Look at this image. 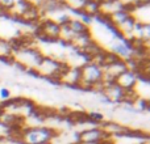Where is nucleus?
<instances>
[{
  "label": "nucleus",
  "instance_id": "nucleus-4",
  "mask_svg": "<svg viewBox=\"0 0 150 144\" xmlns=\"http://www.w3.org/2000/svg\"><path fill=\"white\" fill-rule=\"evenodd\" d=\"M100 96L104 98V101L108 103H113V105H121L125 102L127 98V92L124 89L116 85L115 82L112 84L103 85L100 90Z\"/></svg>",
  "mask_w": 150,
  "mask_h": 144
},
{
  "label": "nucleus",
  "instance_id": "nucleus-10",
  "mask_svg": "<svg viewBox=\"0 0 150 144\" xmlns=\"http://www.w3.org/2000/svg\"><path fill=\"white\" fill-rule=\"evenodd\" d=\"M70 144H79V143H78V142H74V143H70Z\"/></svg>",
  "mask_w": 150,
  "mask_h": 144
},
{
  "label": "nucleus",
  "instance_id": "nucleus-6",
  "mask_svg": "<svg viewBox=\"0 0 150 144\" xmlns=\"http://www.w3.org/2000/svg\"><path fill=\"white\" fill-rule=\"evenodd\" d=\"M138 80L140 79H138L136 72L127 70V71L122 72V73H120L119 76L115 79V84L119 85V87L121 88V89H124L125 92H132V90H134Z\"/></svg>",
  "mask_w": 150,
  "mask_h": 144
},
{
  "label": "nucleus",
  "instance_id": "nucleus-7",
  "mask_svg": "<svg viewBox=\"0 0 150 144\" xmlns=\"http://www.w3.org/2000/svg\"><path fill=\"white\" fill-rule=\"evenodd\" d=\"M63 25L74 34V36H78V34H84L90 31V25L86 22L83 18L80 17H69V20L66 21Z\"/></svg>",
  "mask_w": 150,
  "mask_h": 144
},
{
  "label": "nucleus",
  "instance_id": "nucleus-2",
  "mask_svg": "<svg viewBox=\"0 0 150 144\" xmlns=\"http://www.w3.org/2000/svg\"><path fill=\"white\" fill-rule=\"evenodd\" d=\"M44 57V52L41 51L38 46L28 47V49L17 50L13 52V63L24 71L32 72L34 68L37 67V64L40 63V60Z\"/></svg>",
  "mask_w": 150,
  "mask_h": 144
},
{
  "label": "nucleus",
  "instance_id": "nucleus-3",
  "mask_svg": "<svg viewBox=\"0 0 150 144\" xmlns=\"http://www.w3.org/2000/svg\"><path fill=\"white\" fill-rule=\"evenodd\" d=\"M105 139H109V136L104 132L101 126L88 127V129H84L80 132H78L76 135V142L79 144H98Z\"/></svg>",
  "mask_w": 150,
  "mask_h": 144
},
{
  "label": "nucleus",
  "instance_id": "nucleus-9",
  "mask_svg": "<svg viewBox=\"0 0 150 144\" xmlns=\"http://www.w3.org/2000/svg\"><path fill=\"white\" fill-rule=\"evenodd\" d=\"M0 98L3 100V102L11 98V92L8 88H0Z\"/></svg>",
  "mask_w": 150,
  "mask_h": 144
},
{
  "label": "nucleus",
  "instance_id": "nucleus-5",
  "mask_svg": "<svg viewBox=\"0 0 150 144\" xmlns=\"http://www.w3.org/2000/svg\"><path fill=\"white\" fill-rule=\"evenodd\" d=\"M44 18V13H42L40 5L33 4L32 3L30 7L21 15V17L17 20V22L23 24V25H29V26H34Z\"/></svg>",
  "mask_w": 150,
  "mask_h": 144
},
{
  "label": "nucleus",
  "instance_id": "nucleus-12",
  "mask_svg": "<svg viewBox=\"0 0 150 144\" xmlns=\"http://www.w3.org/2000/svg\"><path fill=\"white\" fill-rule=\"evenodd\" d=\"M0 142H1V138H0Z\"/></svg>",
  "mask_w": 150,
  "mask_h": 144
},
{
  "label": "nucleus",
  "instance_id": "nucleus-8",
  "mask_svg": "<svg viewBox=\"0 0 150 144\" xmlns=\"http://www.w3.org/2000/svg\"><path fill=\"white\" fill-rule=\"evenodd\" d=\"M13 47L9 39L0 37V62L12 64L13 63Z\"/></svg>",
  "mask_w": 150,
  "mask_h": 144
},
{
  "label": "nucleus",
  "instance_id": "nucleus-11",
  "mask_svg": "<svg viewBox=\"0 0 150 144\" xmlns=\"http://www.w3.org/2000/svg\"><path fill=\"white\" fill-rule=\"evenodd\" d=\"M0 144H4V143H3V142H0Z\"/></svg>",
  "mask_w": 150,
  "mask_h": 144
},
{
  "label": "nucleus",
  "instance_id": "nucleus-1",
  "mask_svg": "<svg viewBox=\"0 0 150 144\" xmlns=\"http://www.w3.org/2000/svg\"><path fill=\"white\" fill-rule=\"evenodd\" d=\"M11 136L18 144H52L58 131L52 126H23L11 130Z\"/></svg>",
  "mask_w": 150,
  "mask_h": 144
}]
</instances>
